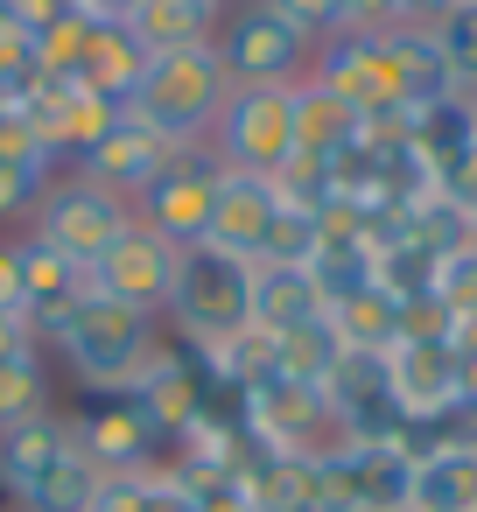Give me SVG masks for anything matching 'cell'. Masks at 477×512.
<instances>
[{
	"label": "cell",
	"instance_id": "cell-1",
	"mask_svg": "<svg viewBox=\"0 0 477 512\" xmlns=\"http://www.w3.org/2000/svg\"><path fill=\"white\" fill-rule=\"evenodd\" d=\"M43 344L64 358V372L85 386V393H127L134 372L148 365V351L162 344V316L148 309H127L99 288H85V302L71 316H57L43 330Z\"/></svg>",
	"mask_w": 477,
	"mask_h": 512
},
{
	"label": "cell",
	"instance_id": "cell-2",
	"mask_svg": "<svg viewBox=\"0 0 477 512\" xmlns=\"http://www.w3.org/2000/svg\"><path fill=\"white\" fill-rule=\"evenodd\" d=\"M225 99H232V78H225L218 50L204 43V50H162V57H148L127 113H141L176 148H204L211 127H218V113H225Z\"/></svg>",
	"mask_w": 477,
	"mask_h": 512
},
{
	"label": "cell",
	"instance_id": "cell-3",
	"mask_svg": "<svg viewBox=\"0 0 477 512\" xmlns=\"http://www.w3.org/2000/svg\"><path fill=\"white\" fill-rule=\"evenodd\" d=\"M162 323H169L183 344H197V351H211V344H225L232 330H246V323H253V260H239V253H225V246H183V253H176V288H169Z\"/></svg>",
	"mask_w": 477,
	"mask_h": 512
},
{
	"label": "cell",
	"instance_id": "cell-4",
	"mask_svg": "<svg viewBox=\"0 0 477 512\" xmlns=\"http://www.w3.org/2000/svg\"><path fill=\"white\" fill-rule=\"evenodd\" d=\"M239 414H246V435L260 449H281V456H302V463H330V456L351 449V428H344V414L330 407L323 386L267 379V386L239 393Z\"/></svg>",
	"mask_w": 477,
	"mask_h": 512
},
{
	"label": "cell",
	"instance_id": "cell-5",
	"mask_svg": "<svg viewBox=\"0 0 477 512\" xmlns=\"http://www.w3.org/2000/svg\"><path fill=\"white\" fill-rule=\"evenodd\" d=\"M29 232H36L43 246H57L64 260H78V267L92 274V260H99L106 246H120V239L134 232V204H127V197H113V190H99L92 176L64 169V176L50 183V197L36 204Z\"/></svg>",
	"mask_w": 477,
	"mask_h": 512
},
{
	"label": "cell",
	"instance_id": "cell-6",
	"mask_svg": "<svg viewBox=\"0 0 477 512\" xmlns=\"http://www.w3.org/2000/svg\"><path fill=\"white\" fill-rule=\"evenodd\" d=\"M225 169H253L274 176L295 155V85H232L211 141H204Z\"/></svg>",
	"mask_w": 477,
	"mask_h": 512
},
{
	"label": "cell",
	"instance_id": "cell-7",
	"mask_svg": "<svg viewBox=\"0 0 477 512\" xmlns=\"http://www.w3.org/2000/svg\"><path fill=\"white\" fill-rule=\"evenodd\" d=\"M134 407L148 414V428L162 435V442H183L204 414H211V400L225 393V379L204 365V351L197 344H183V337H162L155 351H148V365L134 372Z\"/></svg>",
	"mask_w": 477,
	"mask_h": 512
},
{
	"label": "cell",
	"instance_id": "cell-8",
	"mask_svg": "<svg viewBox=\"0 0 477 512\" xmlns=\"http://www.w3.org/2000/svg\"><path fill=\"white\" fill-rule=\"evenodd\" d=\"M211 50H218V64H225L232 85H302L309 78V57H316V43L295 22H281L267 0L232 8L218 22V43Z\"/></svg>",
	"mask_w": 477,
	"mask_h": 512
},
{
	"label": "cell",
	"instance_id": "cell-9",
	"mask_svg": "<svg viewBox=\"0 0 477 512\" xmlns=\"http://www.w3.org/2000/svg\"><path fill=\"white\" fill-rule=\"evenodd\" d=\"M218 155L211 148H183L141 197H134V218L148 225V232H162L176 253L183 246H204L211 239V211H218Z\"/></svg>",
	"mask_w": 477,
	"mask_h": 512
},
{
	"label": "cell",
	"instance_id": "cell-10",
	"mask_svg": "<svg viewBox=\"0 0 477 512\" xmlns=\"http://www.w3.org/2000/svg\"><path fill=\"white\" fill-rule=\"evenodd\" d=\"M386 372H393V400H400L407 435L414 428H442L463 407V365H456L449 337H400L386 351Z\"/></svg>",
	"mask_w": 477,
	"mask_h": 512
},
{
	"label": "cell",
	"instance_id": "cell-11",
	"mask_svg": "<svg viewBox=\"0 0 477 512\" xmlns=\"http://www.w3.org/2000/svg\"><path fill=\"white\" fill-rule=\"evenodd\" d=\"M71 421V442L113 477V470H155L169 456V442L148 428V414L134 407V393H92L85 407L64 414Z\"/></svg>",
	"mask_w": 477,
	"mask_h": 512
},
{
	"label": "cell",
	"instance_id": "cell-12",
	"mask_svg": "<svg viewBox=\"0 0 477 512\" xmlns=\"http://www.w3.org/2000/svg\"><path fill=\"white\" fill-rule=\"evenodd\" d=\"M92 288L113 295V302H127V309L162 316V309H169V288H176V246L134 218V232L92 260Z\"/></svg>",
	"mask_w": 477,
	"mask_h": 512
},
{
	"label": "cell",
	"instance_id": "cell-13",
	"mask_svg": "<svg viewBox=\"0 0 477 512\" xmlns=\"http://www.w3.org/2000/svg\"><path fill=\"white\" fill-rule=\"evenodd\" d=\"M309 78H316L323 92H337L358 120H372V113H407V106H400V92H393V71H386L379 36H351V29H344V36L316 43Z\"/></svg>",
	"mask_w": 477,
	"mask_h": 512
},
{
	"label": "cell",
	"instance_id": "cell-14",
	"mask_svg": "<svg viewBox=\"0 0 477 512\" xmlns=\"http://www.w3.org/2000/svg\"><path fill=\"white\" fill-rule=\"evenodd\" d=\"M176 155H183V148H176L169 134H155L141 113H120V120L106 127V141H99L92 155H78L71 169H78V176H92L99 190H113V197H127V204H134V197H141V190L176 162Z\"/></svg>",
	"mask_w": 477,
	"mask_h": 512
},
{
	"label": "cell",
	"instance_id": "cell-15",
	"mask_svg": "<svg viewBox=\"0 0 477 512\" xmlns=\"http://www.w3.org/2000/svg\"><path fill=\"white\" fill-rule=\"evenodd\" d=\"M323 393H330V407L344 414L351 442H407V421H400V400H393L386 351H344Z\"/></svg>",
	"mask_w": 477,
	"mask_h": 512
},
{
	"label": "cell",
	"instance_id": "cell-16",
	"mask_svg": "<svg viewBox=\"0 0 477 512\" xmlns=\"http://www.w3.org/2000/svg\"><path fill=\"white\" fill-rule=\"evenodd\" d=\"M414 449V498L407 512H477V442H449L435 428L407 435Z\"/></svg>",
	"mask_w": 477,
	"mask_h": 512
},
{
	"label": "cell",
	"instance_id": "cell-17",
	"mask_svg": "<svg viewBox=\"0 0 477 512\" xmlns=\"http://www.w3.org/2000/svg\"><path fill=\"white\" fill-rule=\"evenodd\" d=\"M218 169H225V162H218ZM274 218H281L274 176L225 169V176H218V211H211V239H204V246H225V253H239V260H260Z\"/></svg>",
	"mask_w": 477,
	"mask_h": 512
},
{
	"label": "cell",
	"instance_id": "cell-18",
	"mask_svg": "<svg viewBox=\"0 0 477 512\" xmlns=\"http://www.w3.org/2000/svg\"><path fill=\"white\" fill-rule=\"evenodd\" d=\"M15 274H22V316L36 323V337L57 316H71L85 302V288H92V274L78 260H64L57 246H43L36 232H15Z\"/></svg>",
	"mask_w": 477,
	"mask_h": 512
},
{
	"label": "cell",
	"instance_id": "cell-19",
	"mask_svg": "<svg viewBox=\"0 0 477 512\" xmlns=\"http://www.w3.org/2000/svg\"><path fill=\"white\" fill-rule=\"evenodd\" d=\"M316 470H323V463L260 449V442L246 435V449H239V498H246L253 512H316Z\"/></svg>",
	"mask_w": 477,
	"mask_h": 512
},
{
	"label": "cell",
	"instance_id": "cell-20",
	"mask_svg": "<svg viewBox=\"0 0 477 512\" xmlns=\"http://www.w3.org/2000/svg\"><path fill=\"white\" fill-rule=\"evenodd\" d=\"M218 22H225L218 0H134L120 29L148 57H162V50H204V43H218Z\"/></svg>",
	"mask_w": 477,
	"mask_h": 512
},
{
	"label": "cell",
	"instance_id": "cell-21",
	"mask_svg": "<svg viewBox=\"0 0 477 512\" xmlns=\"http://www.w3.org/2000/svg\"><path fill=\"white\" fill-rule=\"evenodd\" d=\"M379 50H386V71H393V92H400L407 113H421L435 99H456V78H449L428 29H379Z\"/></svg>",
	"mask_w": 477,
	"mask_h": 512
},
{
	"label": "cell",
	"instance_id": "cell-22",
	"mask_svg": "<svg viewBox=\"0 0 477 512\" xmlns=\"http://www.w3.org/2000/svg\"><path fill=\"white\" fill-rule=\"evenodd\" d=\"M407 148L421 155V169H428V176L456 169V162L477 148V106H470V92H456V99H435V106L407 113Z\"/></svg>",
	"mask_w": 477,
	"mask_h": 512
},
{
	"label": "cell",
	"instance_id": "cell-23",
	"mask_svg": "<svg viewBox=\"0 0 477 512\" xmlns=\"http://www.w3.org/2000/svg\"><path fill=\"white\" fill-rule=\"evenodd\" d=\"M323 288H316V274L309 267H253V323L260 330H274V337H288V330H302V323H323Z\"/></svg>",
	"mask_w": 477,
	"mask_h": 512
},
{
	"label": "cell",
	"instance_id": "cell-24",
	"mask_svg": "<svg viewBox=\"0 0 477 512\" xmlns=\"http://www.w3.org/2000/svg\"><path fill=\"white\" fill-rule=\"evenodd\" d=\"M323 316H330V330H337L344 351H393L400 344V295H386L379 281L337 295Z\"/></svg>",
	"mask_w": 477,
	"mask_h": 512
},
{
	"label": "cell",
	"instance_id": "cell-25",
	"mask_svg": "<svg viewBox=\"0 0 477 512\" xmlns=\"http://www.w3.org/2000/svg\"><path fill=\"white\" fill-rule=\"evenodd\" d=\"M64 442H71L64 407H50V414H36V421H22V428H8V435H0V498L15 505V498L36 484V470H43Z\"/></svg>",
	"mask_w": 477,
	"mask_h": 512
},
{
	"label": "cell",
	"instance_id": "cell-26",
	"mask_svg": "<svg viewBox=\"0 0 477 512\" xmlns=\"http://www.w3.org/2000/svg\"><path fill=\"white\" fill-rule=\"evenodd\" d=\"M351 141H358V113H351L337 92H323L316 78H302V85H295V155L337 162Z\"/></svg>",
	"mask_w": 477,
	"mask_h": 512
},
{
	"label": "cell",
	"instance_id": "cell-27",
	"mask_svg": "<svg viewBox=\"0 0 477 512\" xmlns=\"http://www.w3.org/2000/svg\"><path fill=\"white\" fill-rule=\"evenodd\" d=\"M99 463L78 449V442H64L43 470H36V484L15 498V512H92V491H99Z\"/></svg>",
	"mask_w": 477,
	"mask_h": 512
},
{
	"label": "cell",
	"instance_id": "cell-28",
	"mask_svg": "<svg viewBox=\"0 0 477 512\" xmlns=\"http://www.w3.org/2000/svg\"><path fill=\"white\" fill-rule=\"evenodd\" d=\"M141 71H148V50L120 29V22H106V29H92V43H85V64H78V85H92V92H106V99H134V85H141Z\"/></svg>",
	"mask_w": 477,
	"mask_h": 512
},
{
	"label": "cell",
	"instance_id": "cell-29",
	"mask_svg": "<svg viewBox=\"0 0 477 512\" xmlns=\"http://www.w3.org/2000/svg\"><path fill=\"white\" fill-rule=\"evenodd\" d=\"M57 393H50V358L43 351H22V358H0V435L50 414Z\"/></svg>",
	"mask_w": 477,
	"mask_h": 512
},
{
	"label": "cell",
	"instance_id": "cell-30",
	"mask_svg": "<svg viewBox=\"0 0 477 512\" xmlns=\"http://www.w3.org/2000/svg\"><path fill=\"white\" fill-rule=\"evenodd\" d=\"M57 176H64V162H50V155H0V225L29 232V218H36V204L50 197Z\"/></svg>",
	"mask_w": 477,
	"mask_h": 512
},
{
	"label": "cell",
	"instance_id": "cell-31",
	"mask_svg": "<svg viewBox=\"0 0 477 512\" xmlns=\"http://www.w3.org/2000/svg\"><path fill=\"white\" fill-rule=\"evenodd\" d=\"M337 358H344V344H337L330 316H323V323H302V330L281 337V379H295V386H330Z\"/></svg>",
	"mask_w": 477,
	"mask_h": 512
},
{
	"label": "cell",
	"instance_id": "cell-32",
	"mask_svg": "<svg viewBox=\"0 0 477 512\" xmlns=\"http://www.w3.org/2000/svg\"><path fill=\"white\" fill-rule=\"evenodd\" d=\"M428 36H435V50H442V64H449L456 92H477V0H456L449 15H435Z\"/></svg>",
	"mask_w": 477,
	"mask_h": 512
},
{
	"label": "cell",
	"instance_id": "cell-33",
	"mask_svg": "<svg viewBox=\"0 0 477 512\" xmlns=\"http://www.w3.org/2000/svg\"><path fill=\"white\" fill-rule=\"evenodd\" d=\"M316 246H323V218H309V211L281 204V218L267 225V246H260V260H253V267H309V260H316Z\"/></svg>",
	"mask_w": 477,
	"mask_h": 512
},
{
	"label": "cell",
	"instance_id": "cell-34",
	"mask_svg": "<svg viewBox=\"0 0 477 512\" xmlns=\"http://www.w3.org/2000/svg\"><path fill=\"white\" fill-rule=\"evenodd\" d=\"M267 8H274L281 22H295L309 43H330V36H344V22H351V0H267Z\"/></svg>",
	"mask_w": 477,
	"mask_h": 512
},
{
	"label": "cell",
	"instance_id": "cell-35",
	"mask_svg": "<svg viewBox=\"0 0 477 512\" xmlns=\"http://www.w3.org/2000/svg\"><path fill=\"white\" fill-rule=\"evenodd\" d=\"M435 295H442V309H449V316L477 309V239H470V246H456V253H442V267H435Z\"/></svg>",
	"mask_w": 477,
	"mask_h": 512
},
{
	"label": "cell",
	"instance_id": "cell-36",
	"mask_svg": "<svg viewBox=\"0 0 477 512\" xmlns=\"http://www.w3.org/2000/svg\"><path fill=\"white\" fill-rule=\"evenodd\" d=\"M92 512H155V470H113V477H99Z\"/></svg>",
	"mask_w": 477,
	"mask_h": 512
},
{
	"label": "cell",
	"instance_id": "cell-37",
	"mask_svg": "<svg viewBox=\"0 0 477 512\" xmlns=\"http://www.w3.org/2000/svg\"><path fill=\"white\" fill-rule=\"evenodd\" d=\"M8 15H15L22 36H50V29H57L64 15H78V8H71V0H8Z\"/></svg>",
	"mask_w": 477,
	"mask_h": 512
},
{
	"label": "cell",
	"instance_id": "cell-38",
	"mask_svg": "<svg viewBox=\"0 0 477 512\" xmlns=\"http://www.w3.org/2000/svg\"><path fill=\"white\" fill-rule=\"evenodd\" d=\"M22 351H43L36 323H29L22 309H0V358H22Z\"/></svg>",
	"mask_w": 477,
	"mask_h": 512
},
{
	"label": "cell",
	"instance_id": "cell-39",
	"mask_svg": "<svg viewBox=\"0 0 477 512\" xmlns=\"http://www.w3.org/2000/svg\"><path fill=\"white\" fill-rule=\"evenodd\" d=\"M0 309H22V274H15V232H0Z\"/></svg>",
	"mask_w": 477,
	"mask_h": 512
},
{
	"label": "cell",
	"instance_id": "cell-40",
	"mask_svg": "<svg viewBox=\"0 0 477 512\" xmlns=\"http://www.w3.org/2000/svg\"><path fill=\"white\" fill-rule=\"evenodd\" d=\"M449 351H456V358H477V309L449 316Z\"/></svg>",
	"mask_w": 477,
	"mask_h": 512
},
{
	"label": "cell",
	"instance_id": "cell-41",
	"mask_svg": "<svg viewBox=\"0 0 477 512\" xmlns=\"http://www.w3.org/2000/svg\"><path fill=\"white\" fill-rule=\"evenodd\" d=\"M197 512H253V505H246V498H239V491H225V498H204V505H197Z\"/></svg>",
	"mask_w": 477,
	"mask_h": 512
},
{
	"label": "cell",
	"instance_id": "cell-42",
	"mask_svg": "<svg viewBox=\"0 0 477 512\" xmlns=\"http://www.w3.org/2000/svg\"><path fill=\"white\" fill-rule=\"evenodd\" d=\"M218 8H225V15H232V8H246V0H218Z\"/></svg>",
	"mask_w": 477,
	"mask_h": 512
},
{
	"label": "cell",
	"instance_id": "cell-43",
	"mask_svg": "<svg viewBox=\"0 0 477 512\" xmlns=\"http://www.w3.org/2000/svg\"><path fill=\"white\" fill-rule=\"evenodd\" d=\"M470 106H477V92H470Z\"/></svg>",
	"mask_w": 477,
	"mask_h": 512
}]
</instances>
